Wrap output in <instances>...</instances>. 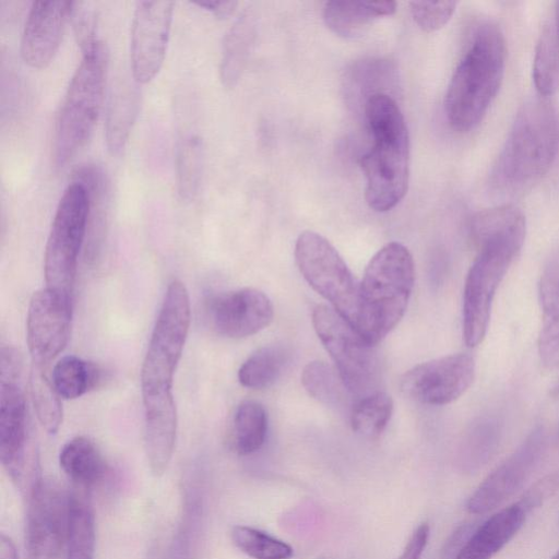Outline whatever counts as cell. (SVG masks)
Here are the masks:
<instances>
[{
  "label": "cell",
  "mask_w": 559,
  "mask_h": 559,
  "mask_svg": "<svg viewBox=\"0 0 559 559\" xmlns=\"http://www.w3.org/2000/svg\"><path fill=\"white\" fill-rule=\"evenodd\" d=\"M68 531L69 493L40 478L28 492L25 559H61Z\"/></svg>",
  "instance_id": "7c38bea8"
},
{
  "label": "cell",
  "mask_w": 559,
  "mask_h": 559,
  "mask_svg": "<svg viewBox=\"0 0 559 559\" xmlns=\"http://www.w3.org/2000/svg\"><path fill=\"white\" fill-rule=\"evenodd\" d=\"M22 358L10 346L0 354V459L19 487L40 479L37 448L31 431L27 403L21 385Z\"/></svg>",
  "instance_id": "52a82bcc"
},
{
  "label": "cell",
  "mask_w": 559,
  "mask_h": 559,
  "mask_svg": "<svg viewBox=\"0 0 559 559\" xmlns=\"http://www.w3.org/2000/svg\"><path fill=\"white\" fill-rule=\"evenodd\" d=\"M51 380L61 399L74 400L102 382V369L92 361L68 355L53 366Z\"/></svg>",
  "instance_id": "4316f807"
},
{
  "label": "cell",
  "mask_w": 559,
  "mask_h": 559,
  "mask_svg": "<svg viewBox=\"0 0 559 559\" xmlns=\"http://www.w3.org/2000/svg\"><path fill=\"white\" fill-rule=\"evenodd\" d=\"M528 440L497 466L469 497L466 509L472 514H486L522 488L536 457V443Z\"/></svg>",
  "instance_id": "ac0fdd59"
},
{
  "label": "cell",
  "mask_w": 559,
  "mask_h": 559,
  "mask_svg": "<svg viewBox=\"0 0 559 559\" xmlns=\"http://www.w3.org/2000/svg\"><path fill=\"white\" fill-rule=\"evenodd\" d=\"M139 107V93L128 86L118 87L107 108L106 143L112 155H120L128 142Z\"/></svg>",
  "instance_id": "83f0119b"
},
{
  "label": "cell",
  "mask_w": 559,
  "mask_h": 559,
  "mask_svg": "<svg viewBox=\"0 0 559 559\" xmlns=\"http://www.w3.org/2000/svg\"><path fill=\"white\" fill-rule=\"evenodd\" d=\"M506 41L499 27L481 23L474 31L450 80L444 110L449 124L468 132L484 119L503 80Z\"/></svg>",
  "instance_id": "3957f363"
},
{
  "label": "cell",
  "mask_w": 559,
  "mask_h": 559,
  "mask_svg": "<svg viewBox=\"0 0 559 559\" xmlns=\"http://www.w3.org/2000/svg\"><path fill=\"white\" fill-rule=\"evenodd\" d=\"M175 3L138 1L130 33V62L138 84L151 82L160 71L169 40Z\"/></svg>",
  "instance_id": "4fadbf2b"
},
{
  "label": "cell",
  "mask_w": 559,
  "mask_h": 559,
  "mask_svg": "<svg viewBox=\"0 0 559 559\" xmlns=\"http://www.w3.org/2000/svg\"><path fill=\"white\" fill-rule=\"evenodd\" d=\"M87 194V227L85 238L86 255L95 259L103 245L108 226L111 205V186L105 170L96 164H84L73 173Z\"/></svg>",
  "instance_id": "ffe728a7"
},
{
  "label": "cell",
  "mask_w": 559,
  "mask_h": 559,
  "mask_svg": "<svg viewBox=\"0 0 559 559\" xmlns=\"http://www.w3.org/2000/svg\"><path fill=\"white\" fill-rule=\"evenodd\" d=\"M526 510L520 502L496 512L472 531L454 559H491L519 532Z\"/></svg>",
  "instance_id": "44dd1931"
},
{
  "label": "cell",
  "mask_w": 559,
  "mask_h": 559,
  "mask_svg": "<svg viewBox=\"0 0 559 559\" xmlns=\"http://www.w3.org/2000/svg\"><path fill=\"white\" fill-rule=\"evenodd\" d=\"M554 29H555V34H556V38L558 40V44H559V1L556 2V8H555V22H554Z\"/></svg>",
  "instance_id": "b9f144b4"
},
{
  "label": "cell",
  "mask_w": 559,
  "mask_h": 559,
  "mask_svg": "<svg viewBox=\"0 0 559 559\" xmlns=\"http://www.w3.org/2000/svg\"><path fill=\"white\" fill-rule=\"evenodd\" d=\"M393 412V401L389 394L377 391L357 400L350 414V425L362 437L376 438L386 427Z\"/></svg>",
  "instance_id": "836d02e7"
},
{
  "label": "cell",
  "mask_w": 559,
  "mask_h": 559,
  "mask_svg": "<svg viewBox=\"0 0 559 559\" xmlns=\"http://www.w3.org/2000/svg\"><path fill=\"white\" fill-rule=\"evenodd\" d=\"M59 464L73 486L90 489L106 476L107 464L97 445L90 438L78 436L61 449Z\"/></svg>",
  "instance_id": "cb8c5ba5"
},
{
  "label": "cell",
  "mask_w": 559,
  "mask_h": 559,
  "mask_svg": "<svg viewBox=\"0 0 559 559\" xmlns=\"http://www.w3.org/2000/svg\"><path fill=\"white\" fill-rule=\"evenodd\" d=\"M230 537L234 545L252 559H290L294 555L287 543L251 526H234Z\"/></svg>",
  "instance_id": "e575fe53"
},
{
  "label": "cell",
  "mask_w": 559,
  "mask_h": 559,
  "mask_svg": "<svg viewBox=\"0 0 559 559\" xmlns=\"http://www.w3.org/2000/svg\"><path fill=\"white\" fill-rule=\"evenodd\" d=\"M144 405V440L152 474L160 476L171 460L176 432L177 411L171 391L142 393Z\"/></svg>",
  "instance_id": "d6986e66"
},
{
  "label": "cell",
  "mask_w": 559,
  "mask_h": 559,
  "mask_svg": "<svg viewBox=\"0 0 559 559\" xmlns=\"http://www.w3.org/2000/svg\"><path fill=\"white\" fill-rule=\"evenodd\" d=\"M415 280L411 252L400 242L383 246L369 261L358 287L354 328L377 345L403 318Z\"/></svg>",
  "instance_id": "5b68a950"
},
{
  "label": "cell",
  "mask_w": 559,
  "mask_h": 559,
  "mask_svg": "<svg viewBox=\"0 0 559 559\" xmlns=\"http://www.w3.org/2000/svg\"><path fill=\"white\" fill-rule=\"evenodd\" d=\"M71 317V299L47 287L33 294L26 317V341L33 364L49 366L64 349Z\"/></svg>",
  "instance_id": "9a60e30c"
},
{
  "label": "cell",
  "mask_w": 559,
  "mask_h": 559,
  "mask_svg": "<svg viewBox=\"0 0 559 559\" xmlns=\"http://www.w3.org/2000/svg\"><path fill=\"white\" fill-rule=\"evenodd\" d=\"M107 67L108 50L102 40L82 51L56 122L52 157L57 169L66 167L92 136L104 99Z\"/></svg>",
  "instance_id": "8992f818"
},
{
  "label": "cell",
  "mask_w": 559,
  "mask_h": 559,
  "mask_svg": "<svg viewBox=\"0 0 559 559\" xmlns=\"http://www.w3.org/2000/svg\"><path fill=\"white\" fill-rule=\"evenodd\" d=\"M301 383L309 395L323 404L338 405L344 399L346 388L342 379L323 361L307 364L301 373Z\"/></svg>",
  "instance_id": "d590c367"
},
{
  "label": "cell",
  "mask_w": 559,
  "mask_h": 559,
  "mask_svg": "<svg viewBox=\"0 0 559 559\" xmlns=\"http://www.w3.org/2000/svg\"><path fill=\"white\" fill-rule=\"evenodd\" d=\"M287 352L281 345H269L251 354L238 370L240 384L249 389L271 385L281 374Z\"/></svg>",
  "instance_id": "1f68e13d"
},
{
  "label": "cell",
  "mask_w": 559,
  "mask_h": 559,
  "mask_svg": "<svg viewBox=\"0 0 559 559\" xmlns=\"http://www.w3.org/2000/svg\"><path fill=\"white\" fill-rule=\"evenodd\" d=\"M48 367L32 362L28 384L39 423L49 433H56L62 423V406Z\"/></svg>",
  "instance_id": "f546056e"
},
{
  "label": "cell",
  "mask_w": 559,
  "mask_h": 559,
  "mask_svg": "<svg viewBox=\"0 0 559 559\" xmlns=\"http://www.w3.org/2000/svg\"><path fill=\"white\" fill-rule=\"evenodd\" d=\"M267 431V415L255 401H243L235 412L233 420L234 444L241 455L257 452L263 445Z\"/></svg>",
  "instance_id": "4dcf8cb0"
},
{
  "label": "cell",
  "mask_w": 559,
  "mask_h": 559,
  "mask_svg": "<svg viewBox=\"0 0 559 559\" xmlns=\"http://www.w3.org/2000/svg\"><path fill=\"white\" fill-rule=\"evenodd\" d=\"M365 117L373 145L360 157L366 177L365 199L378 212L393 209L408 186L409 138L395 100L385 93L366 99Z\"/></svg>",
  "instance_id": "7a4b0ae2"
},
{
  "label": "cell",
  "mask_w": 559,
  "mask_h": 559,
  "mask_svg": "<svg viewBox=\"0 0 559 559\" xmlns=\"http://www.w3.org/2000/svg\"><path fill=\"white\" fill-rule=\"evenodd\" d=\"M204 167V145L198 135H186L176 154V185L179 198L191 202L198 194Z\"/></svg>",
  "instance_id": "f1b7e54d"
},
{
  "label": "cell",
  "mask_w": 559,
  "mask_h": 559,
  "mask_svg": "<svg viewBox=\"0 0 559 559\" xmlns=\"http://www.w3.org/2000/svg\"><path fill=\"white\" fill-rule=\"evenodd\" d=\"M542 324L538 354L544 366H559V254L543 270L538 284Z\"/></svg>",
  "instance_id": "7402d4cb"
},
{
  "label": "cell",
  "mask_w": 559,
  "mask_h": 559,
  "mask_svg": "<svg viewBox=\"0 0 559 559\" xmlns=\"http://www.w3.org/2000/svg\"><path fill=\"white\" fill-rule=\"evenodd\" d=\"M558 142V123L550 103L542 96L527 99L495 164L492 185L508 192L532 187L550 169Z\"/></svg>",
  "instance_id": "277c9868"
},
{
  "label": "cell",
  "mask_w": 559,
  "mask_h": 559,
  "mask_svg": "<svg viewBox=\"0 0 559 559\" xmlns=\"http://www.w3.org/2000/svg\"><path fill=\"white\" fill-rule=\"evenodd\" d=\"M471 234L478 252L464 284L463 337L475 347L487 333L497 289L523 247L525 215L513 204L481 210L471 221Z\"/></svg>",
  "instance_id": "6da1fadb"
},
{
  "label": "cell",
  "mask_w": 559,
  "mask_h": 559,
  "mask_svg": "<svg viewBox=\"0 0 559 559\" xmlns=\"http://www.w3.org/2000/svg\"><path fill=\"white\" fill-rule=\"evenodd\" d=\"M533 80L542 97L546 98L559 88V44L554 25L544 28L536 45Z\"/></svg>",
  "instance_id": "d6a6232c"
},
{
  "label": "cell",
  "mask_w": 559,
  "mask_h": 559,
  "mask_svg": "<svg viewBox=\"0 0 559 559\" xmlns=\"http://www.w3.org/2000/svg\"><path fill=\"white\" fill-rule=\"evenodd\" d=\"M194 5H198L212 14H214L218 19H226L234 13L237 8V1H218V0H207V1H199L193 2Z\"/></svg>",
  "instance_id": "ab89813d"
},
{
  "label": "cell",
  "mask_w": 559,
  "mask_h": 559,
  "mask_svg": "<svg viewBox=\"0 0 559 559\" xmlns=\"http://www.w3.org/2000/svg\"><path fill=\"white\" fill-rule=\"evenodd\" d=\"M312 324L348 393L359 400L380 391V362L374 345L331 307L317 306Z\"/></svg>",
  "instance_id": "ba28073f"
},
{
  "label": "cell",
  "mask_w": 559,
  "mask_h": 559,
  "mask_svg": "<svg viewBox=\"0 0 559 559\" xmlns=\"http://www.w3.org/2000/svg\"><path fill=\"white\" fill-rule=\"evenodd\" d=\"M429 525L419 524L407 540L397 559H420L429 538Z\"/></svg>",
  "instance_id": "f35d334b"
},
{
  "label": "cell",
  "mask_w": 559,
  "mask_h": 559,
  "mask_svg": "<svg viewBox=\"0 0 559 559\" xmlns=\"http://www.w3.org/2000/svg\"><path fill=\"white\" fill-rule=\"evenodd\" d=\"M475 360L464 353L421 362L401 379V391L408 399L428 405H445L457 400L475 378Z\"/></svg>",
  "instance_id": "5bb4252c"
},
{
  "label": "cell",
  "mask_w": 559,
  "mask_h": 559,
  "mask_svg": "<svg viewBox=\"0 0 559 559\" xmlns=\"http://www.w3.org/2000/svg\"><path fill=\"white\" fill-rule=\"evenodd\" d=\"M190 298L179 280L169 283L141 369L142 393L171 391L190 325Z\"/></svg>",
  "instance_id": "30bf717a"
},
{
  "label": "cell",
  "mask_w": 559,
  "mask_h": 559,
  "mask_svg": "<svg viewBox=\"0 0 559 559\" xmlns=\"http://www.w3.org/2000/svg\"><path fill=\"white\" fill-rule=\"evenodd\" d=\"M70 21L82 51L99 40L96 35L97 12L90 2L71 1Z\"/></svg>",
  "instance_id": "74e56055"
},
{
  "label": "cell",
  "mask_w": 559,
  "mask_h": 559,
  "mask_svg": "<svg viewBox=\"0 0 559 559\" xmlns=\"http://www.w3.org/2000/svg\"><path fill=\"white\" fill-rule=\"evenodd\" d=\"M206 316L218 334L242 338L271 323L273 305L263 292L247 287L212 297L206 305Z\"/></svg>",
  "instance_id": "2e32d148"
},
{
  "label": "cell",
  "mask_w": 559,
  "mask_h": 559,
  "mask_svg": "<svg viewBox=\"0 0 559 559\" xmlns=\"http://www.w3.org/2000/svg\"><path fill=\"white\" fill-rule=\"evenodd\" d=\"M456 2L454 1H413L411 12L416 24L426 32L443 27L452 17Z\"/></svg>",
  "instance_id": "8d00e7d4"
},
{
  "label": "cell",
  "mask_w": 559,
  "mask_h": 559,
  "mask_svg": "<svg viewBox=\"0 0 559 559\" xmlns=\"http://www.w3.org/2000/svg\"><path fill=\"white\" fill-rule=\"evenodd\" d=\"M551 559H559V551H557L552 557Z\"/></svg>",
  "instance_id": "7bdbcfd3"
},
{
  "label": "cell",
  "mask_w": 559,
  "mask_h": 559,
  "mask_svg": "<svg viewBox=\"0 0 559 559\" xmlns=\"http://www.w3.org/2000/svg\"><path fill=\"white\" fill-rule=\"evenodd\" d=\"M255 20L243 12L225 35L219 66L222 84L230 88L242 75L255 39Z\"/></svg>",
  "instance_id": "d4e9b609"
},
{
  "label": "cell",
  "mask_w": 559,
  "mask_h": 559,
  "mask_svg": "<svg viewBox=\"0 0 559 559\" xmlns=\"http://www.w3.org/2000/svg\"><path fill=\"white\" fill-rule=\"evenodd\" d=\"M71 1H34L21 38V57L33 69L53 60L70 21Z\"/></svg>",
  "instance_id": "e0dca14e"
},
{
  "label": "cell",
  "mask_w": 559,
  "mask_h": 559,
  "mask_svg": "<svg viewBox=\"0 0 559 559\" xmlns=\"http://www.w3.org/2000/svg\"><path fill=\"white\" fill-rule=\"evenodd\" d=\"M295 260L308 284L354 325L359 285L332 243L320 234L306 230L296 240Z\"/></svg>",
  "instance_id": "8fae6325"
},
{
  "label": "cell",
  "mask_w": 559,
  "mask_h": 559,
  "mask_svg": "<svg viewBox=\"0 0 559 559\" xmlns=\"http://www.w3.org/2000/svg\"><path fill=\"white\" fill-rule=\"evenodd\" d=\"M0 559H19L13 540L3 533L0 537Z\"/></svg>",
  "instance_id": "60d3db41"
},
{
  "label": "cell",
  "mask_w": 559,
  "mask_h": 559,
  "mask_svg": "<svg viewBox=\"0 0 559 559\" xmlns=\"http://www.w3.org/2000/svg\"><path fill=\"white\" fill-rule=\"evenodd\" d=\"M95 523L87 489L73 486L69 492L67 559H94Z\"/></svg>",
  "instance_id": "484cf974"
},
{
  "label": "cell",
  "mask_w": 559,
  "mask_h": 559,
  "mask_svg": "<svg viewBox=\"0 0 559 559\" xmlns=\"http://www.w3.org/2000/svg\"><path fill=\"white\" fill-rule=\"evenodd\" d=\"M87 210L85 188L72 180L59 200L45 248L46 287L71 300L78 258L86 238Z\"/></svg>",
  "instance_id": "9c48e42d"
},
{
  "label": "cell",
  "mask_w": 559,
  "mask_h": 559,
  "mask_svg": "<svg viewBox=\"0 0 559 559\" xmlns=\"http://www.w3.org/2000/svg\"><path fill=\"white\" fill-rule=\"evenodd\" d=\"M393 1H330L323 9L326 26L345 38L360 35L374 20L395 12Z\"/></svg>",
  "instance_id": "603a6c76"
}]
</instances>
